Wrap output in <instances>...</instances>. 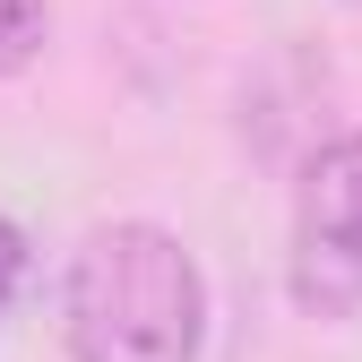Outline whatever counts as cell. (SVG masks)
Instances as JSON below:
<instances>
[{"instance_id": "obj_1", "label": "cell", "mask_w": 362, "mask_h": 362, "mask_svg": "<svg viewBox=\"0 0 362 362\" xmlns=\"http://www.w3.org/2000/svg\"><path fill=\"white\" fill-rule=\"evenodd\" d=\"M61 328L78 362H199L207 285L164 224H104L69 259Z\"/></svg>"}, {"instance_id": "obj_2", "label": "cell", "mask_w": 362, "mask_h": 362, "mask_svg": "<svg viewBox=\"0 0 362 362\" xmlns=\"http://www.w3.org/2000/svg\"><path fill=\"white\" fill-rule=\"evenodd\" d=\"M293 293L310 310L362 302V129L310 156L293 199Z\"/></svg>"}, {"instance_id": "obj_3", "label": "cell", "mask_w": 362, "mask_h": 362, "mask_svg": "<svg viewBox=\"0 0 362 362\" xmlns=\"http://www.w3.org/2000/svg\"><path fill=\"white\" fill-rule=\"evenodd\" d=\"M43 43V0H0V78H18Z\"/></svg>"}, {"instance_id": "obj_4", "label": "cell", "mask_w": 362, "mask_h": 362, "mask_svg": "<svg viewBox=\"0 0 362 362\" xmlns=\"http://www.w3.org/2000/svg\"><path fill=\"white\" fill-rule=\"evenodd\" d=\"M18 285H26V233L0 216V310H9V293H18Z\"/></svg>"}]
</instances>
